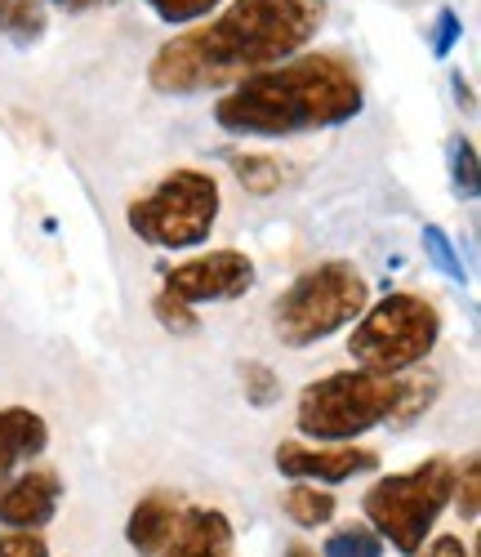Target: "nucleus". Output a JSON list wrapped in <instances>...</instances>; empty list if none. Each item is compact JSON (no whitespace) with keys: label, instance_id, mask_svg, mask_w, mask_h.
<instances>
[{"label":"nucleus","instance_id":"obj_1","mask_svg":"<svg viewBox=\"0 0 481 557\" xmlns=\"http://www.w3.org/2000/svg\"><path fill=\"white\" fill-rule=\"evenodd\" d=\"M321 23L325 0H227L210 23L187 27L161 45L148 81L170 99L210 95L304 54Z\"/></svg>","mask_w":481,"mask_h":557},{"label":"nucleus","instance_id":"obj_2","mask_svg":"<svg viewBox=\"0 0 481 557\" xmlns=\"http://www.w3.org/2000/svg\"><path fill=\"white\" fill-rule=\"evenodd\" d=\"M366 112L361 72L340 54H295L232 85L214 103L219 129L236 138H295L348 125Z\"/></svg>","mask_w":481,"mask_h":557},{"label":"nucleus","instance_id":"obj_3","mask_svg":"<svg viewBox=\"0 0 481 557\" xmlns=\"http://www.w3.org/2000/svg\"><path fill=\"white\" fill-rule=\"evenodd\" d=\"M402 410V375H374V370H334L308 384L295 406V424L308 442H357L379 424H397Z\"/></svg>","mask_w":481,"mask_h":557},{"label":"nucleus","instance_id":"obj_4","mask_svg":"<svg viewBox=\"0 0 481 557\" xmlns=\"http://www.w3.org/2000/svg\"><path fill=\"white\" fill-rule=\"evenodd\" d=\"M370 286L348 259H325L295 276L272 304V331L285 348H312L330 335H340L344 326L366 312Z\"/></svg>","mask_w":481,"mask_h":557},{"label":"nucleus","instance_id":"obj_5","mask_svg":"<svg viewBox=\"0 0 481 557\" xmlns=\"http://www.w3.org/2000/svg\"><path fill=\"white\" fill-rule=\"evenodd\" d=\"M451 495H455V463L446 455H432L406 473L379 478L361 495V513L383 544L415 557L432 535V527H437V518L446 513Z\"/></svg>","mask_w":481,"mask_h":557},{"label":"nucleus","instance_id":"obj_6","mask_svg":"<svg viewBox=\"0 0 481 557\" xmlns=\"http://www.w3.org/2000/svg\"><path fill=\"white\" fill-rule=\"evenodd\" d=\"M442 339V312L432 299L393 290L379 304H366V312L353 321L348 352L361 370L374 375H406V370L423 366Z\"/></svg>","mask_w":481,"mask_h":557},{"label":"nucleus","instance_id":"obj_7","mask_svg":"<svg viewBox=\"0 0 481 557\" xmlns=\"http://www.w3.org/2000/svg\"><path fill=\"white\" fill-rule=\"evenodd\" d=\"M219 206H223L219 178L197 165H178L152 193L130 201L125 223L138 242H148L157 250H192L214 232Z\"/></svg>","mask_w":481,"mask_h":557},{"label":"nucleus","instance_id":"obj_8","mask_svg":"<svg viewBox=\"0 0 481 557\" xmlns=\"http://www.w3.org/2000/svg\"><path fill=\"white\" fill-rule=\"evenodd\" d=\"M255 286V259L246 250H206L187 263H174L165 272V286L183 304H219L240 299Z\"/></svg>","mask_w":481,"mask_h":557},{"label":"nucleus","instance_id":"obj_9","mask_svg":"<svg viewBox=\"0 0 481 557\" xmlns=\"http://www.w3.org/2000/svg\"><path fill=\"white\" fill-rule=\"evenodd\" d=\"M276 469L291 478V482H325V486H340L348 478L374 473L379 469V455L353 442L340 446H325V442H281L276 446Z\"/></svg>","mask_w":481,"mask_h":557},{"label":"nucleus","instance_id":"obj_10","mask_svg":"<svg viewBox=\"0 0 481 557\" xmlns=\"http://www.w3.org/2000/svg\"><path fill=\"white\" fill-rule=\"evenodd\" d=\"M63 504V482L50 469H27L0 482V522L5 531H40L50 527Z\"/></svg>","mask_w":481,"mask_h":557},{"label":"nucleus","instance_id":"obj_11","mask_svg":"<svg viewBox=\"0 0 481 557\" xmlns=\"http://www.w3.org/2000/svg\"><path fill=\"white\" fill-rule=\"evenodd\" d=\"M236 531L223 508H183L161 557H232Z\"/></svg>","mask_w":481,"mask_h":557},{"label":"nucleus","instance_id":"obj_12","mask_svg":"<svg viewBox=\"0 0 481 557\" xmlns=\"http://www.w3.org/2000/svg\"><path fill=\"white\" fill-rule=\"evenodd\" d=\"M183 499L174 491H152L143 495L134 508H130V522H125V540L138 557H161V548L170 544L174 527H178V513H183Z\"/></svg>","mask_w":481,"mask_h":557},{"label":"nucleus","instance_id":"obj_13","mask_svg":"<svg viewBox=\"0 0 481 557\" xmlns=\"http://www.w3.org/2000/svg\"><path fill=\"white\" fill-rule=\"evenodd\" d=\"M50 446V424L32 406H0V478H14Z\"/></svg>","mask_w":481,"mask_h":557},{"label":"nucleus","instance_id":"obj_14","mask_svg":"<svg viewBox=\"0 0 481 557\" xmlns=\"http://www.w3.org/2000/svg\"><path fill=\"white\" fill-rule=\"evenodd\" d=\"M285 518H291L295 527L304 531H317V527H330L334 522V508H340V499H334L325 486L317 482H295L291 491H285Z\"/></svg>","mask_w":481,"mask_h":557},{"label":"nucleus","instance_id":"obj_15","mask_svg":"<svg viewBox=\"0 0 481 557\" xmlns=\"http://www.w3.org/2000/svg\"><path fill=\"white\" fill-rule=\"evenodd\" d=\"M50 27L40 0H0V36H10L14 45H36Z\"/></svg>","mask_w":481,"mask_h":557},{"label":"nucleus","instance_id":"obj_16","mask_svg":"<svg viewBox=\"0 0 481 557\" xmlns=\"http://www.w3.org/2000/svg\"><path fill=\"white\" fill-rule=\"evenodd\" d=\"M321 557H383V540L366 522H353V527H340L325 535Z\"/></svg>","mask_w":481,"mask_h":557},{"label":"nucleus","instance_id":"obj_17","mask_svg":"<svg viewBox=\"0 0 481 557\" xmlns=\"http://www.w3.org/2000/svg\"><path fill=\"white\" fill-rule=\"evenodd\" d=\"M232 174H236V183L246 193H255V197H268V193H276L281 188V161H272V157H236L232 161Z\"/></svg>","mask_w":481,"mask_h":557},{"label":"nucleus","instance_id":"obj_18","mask_svg":"<svg viewBox=\"0 0 481 557\" xmlns=\"http://www.w3.org/2000/svg\"><path fill=\"white\" fill-rule=\"evenodd\" d=\"M240 388H246V401L259 410L281 401V375L268 361H240Z\"/></svg>","mask_w":481,"mask_h":557},{"label":"nucleus","instance_id":"obj_19","mask_svg":"<svg viewBox=\"0 0 481 557\" xmlns=\"http://www.w3.org/2000/svg\"><path fill=\"white\" fill-rule=\"evenodd\" d=\"M451 504L459 508L464 522H477V513H481V459L477 455H468L459 469H455V495H451Z\"/></svg>","mask_w":481,"mask_h":557},{"label":"nucleus","instance_id":"obj_20","mask_svg":"<svg viewBox=\"0 0 481 557\" xmlns=\"http://www.w3.org/2000/svg\"><path fill=\"white\" fill-rule=\"evenodd\" d=\"M161 23H170V27H187V23H197V18H206V14H214V10H223L227 0H143Z\"/></svg>","mask_w":481,"mask_h":557},{"label":"nucleus","instance_id":"obj_21","mask_svg":"<svg viewBox=\"0 0 481 557\" xmlns=\"http://www.w3.org/2000/svg\"><path fill=\"white\" fill-rule=\"evenodd\" d=\"M152 312H157V321H161V326H165L170 335H197V331H201L197 308L183 304V299H174L170 290H161V295L152 299Z\"/></svg>","mask_w":481,"mask_h":557},{"label":"nucleus","instance_id":"obj_22","mask_svg":"<svg viewBox=\"0 0 481 557\" xmlns=\"http://www.w3.org/2000/svg\"><path fill=\"white\" fill-rule=\"evenodd\" d=\"M423 250H428V259L432 263H437L446 276H451V282H464V259H459V250L451 246V237H446V227H437V223H428L423 227Z\"/></svg>","mask_w":481,"mask_h":557},{"label":"nucleus","instance_id":"obj_23","mask_svg":"<svg viewBox=\"0 0 481 557\" xmlns=\"http://www.w3.org/2000/svg\"><path fill=\"white\" fill-rule=\"evenodd\" d=\"M451 161H455V188L464 197H477V148H472V138H455Z\"/></svg>","mask_w":481,"mask_h":557},{"label":"nucleus","instance_id":"obj_24","mask_svg":"<svg viewBox=\"0 0 481 557\" xmlns=\"http://www.w3.org/2000/svg\"><path fill=\"white\" fill-rule=\"evenodd\" d=\"M0 557H50L40 531H0Z\"/></svg>","mask_w":481,"mask_h":557},{"label":"nucleus","instance_id":"obj_25","mask_svg":"<svg viewBox=\"0 0 481 557\" xmlns=\"http://www.w3.org/2000/svg\"><path fill=\"white\" fill-rule=\"evenodd\" d=\"M459 36H464V18L446 5V10H437V23H432V54L437 59H446L455 45H459Z\"/></svg>","mask_w":481,"mask_h":557},{"label":"nucleus","instance_id":"obj_26","mask_svg":"<svg viewBox=\"0 0 481 557\" xmlns=\"http://www.w3.org/2000/svg\"><path fill=\"white\" fill-rule=\"evenodd\" d=\"M415 557H468V544L459 535H437L432 544H423Z\"/></svg>","mask_w":481,"mask_h":557},{"label":"nucleus","instance_id":"obj_27","mask_svg":"<svg viewBox=\"0 0 481 557\" xmlns=\"http://www.w3.org/2000/svg\"><path fill=\"white\" fill-rule=\"evenodd\" d=\"M40 5H63V10H94V5H112V0H40Z\"/></svg>","mask_w":481,"mask_h":557},{"label":"nucleus","instance_id":"obj_28","mask_svg":"<svg viewBox=\"0 0 481 557\" xmlns=\"http://www.w3.org/2000/svg\"><path fill=\"white\" fill-rule=\"evenodd\" d=\"M285 557H321V553H317V548H308V544H299V540H295V544H291V548H285Z\"/></svg>","mask_w":481,"mask_h":557},{"label":"nucleus","instance_id":"obj_29","mask_svg":"<svg viewBox=\"0 0 481 557\" xmlns=\"http://www.w3.org/2000/svg\"><path fill=\"white\" fill-rule=\"evenodd\" d=\"M455 89H459V99H464V108H472V95H468V81H464V76H455Z\"/></svg>","mask_w":481,"mask_h":557}]
</instances>
